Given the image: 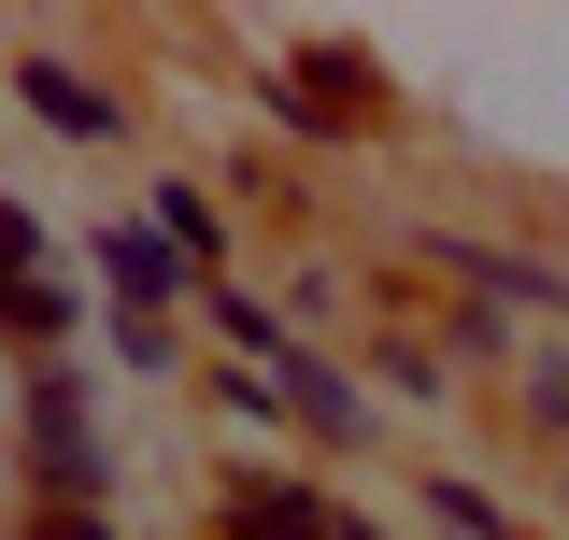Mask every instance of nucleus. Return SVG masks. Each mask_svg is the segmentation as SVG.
I'll list each match as a JSON object with an SVG mask.
<instances>
[{
    "label": "nucleus",
    "mask_w": 569,
    "mask_h": 540,
    "mask_svg": "<svg viewBox=\"0 0 569 540\" xmlns=\"http://www.w3.org/2000/svg\"><path fill=\"white\" fill-rule=\"evenodd\" d=\"M200 313L228 328V356H242V370H284V356H299V313H284V299H257V284H200Z\"/></svg>",
    "instance_id": "nucleus-9"
},
{
    "label": "nucleus",
    "mask_w": 569,
    "mask_h": 540,
    "mask_svg": "<svg viewBox=\"0 0 569 540\" xmlns=\"http://www.w3.org/2000/svg\"><path fill=\"white\" fill-rule=\"evenodd\" d=\"M385 384H399V399H441V384H456V356H441V341H385Z\"/></svg>",
    "instance_id": "nucleus-15"
},
{
    "label": "nucleus",
    "mask_w": 569,
    "mask_h": 540,
    "mask_svg": "<svg viewBox=\"0 0 569 540\" xmlns=\"http://www.w3.org/2000/svg\"><path fill=\"white\" fill-rule=\"evenodd\" d=\"M527 427L569 456V356H527Z\"/></svg>",
    "instance_id": "nucleus-14"
},
{
    "label": "nucleus",
    "mask_w": 569,
    "mask_h": 540,
    "mask_svg": "<svg viewBox=\"0 0 569 540\" xmlns=\"http://www.w3.org/2000/svg\"><path fill=\"white\" fill-rule=\"evenodd\" d=\"M257 86H271V114L299 142H370L385 129V86H370V58H342V43H299V58H271Z\"/></svg>",
    "instance_id": "nucleus-2"
},
{
    "label": "nucleus",
    "mask_w": 569,
    "mask_h": 540,
    "mask_svg": "<svg viewBox=\"0 0 569 540\" xmlns=\"http://www.w3.org/2000/svg\"><path fill=\"white\" fill-rule=\"evenodd\" d=\"M0 270H58V228H43V200H14V186H0Z\"/></svg>",
    "instance_id": "nucleus-12"
},
{
    "label": "nucleus",
    "mask_w": 569,
    "mask_h": 540,
    "mask_svg": "<svg viewBox=\"0 0 569 540\" xmlns=\"http://www.w3.org/2000/svg\"><path fill=\"white\" fill-rule=\"evenodd\" d=\"M328 540H385V527H356V512H342V527H328Z\"/></svg>",
    "instance_id": "nucleus-17"
},
{
    "label": "nucleus",
    "mask_w": 569,
    "mask_h": 540,
    "mask_svg": "<svg viewBox=\"0 0 569 540\" xmlns=\"http://www.w3.org/2000/svg\"><path fill=\"white\" fill-rule=\"evenodd\" d=\"M0 540H114V512H29V527H0Z\"/></svg>",
    "instance_id": "nucleus-16"
},
{
    "label": "nucleus",
    "mask_w": 569,
    "mask_h": 540,
    "mask_svg": "<svg viewBox=\"0 0 569 540\" xmlns=\"http://www.w3.org/2000/svg\"><path fill=\"white\" fill-rule=\"evenodd\" d=\"M14 470L43 512H114V441H100V399H86V370H14Z\"/></svg>",
    "instance_id": "nucleus-1"
},
{
    "label": "nucleus",
    "mask_w": 569,
    "mask_h": 540,
    "mask_svg": "<svg viewBox=\"0 0 569 540\" xmlns=\"http://www.w3.org/2000/svg\"><path fill=\"white\" fill-rule=\"evenodd\" d=\"M556 498H569V456H556Z\"/></svg>",
    "instance_id": "nucleus-18"
},
{
    "label": "nucleus",
    "mask_w": 569,
    "mask_h": 540,
    "mask_svg": "<svg viewBox=\"0 0 569 540\" xmlns=\"http://www.w3.org/2000/svg\"><path fill=\"white\" fill-rule=\"evenodd\" d=\"M328 527H342V498H313L284 470H228L213 483V540H328Z\"/></svg>",
    "instance_id": "nucleus-5"
},
{
    "label": "nucleus",
    "mask_w": 569,
    "mask_h": 540,
    "mask_svg": "<svg viewBox=\"0 0 569 540\" xmlns=\"http://www.w3.org/2000/svg\"><path fill=\"white\" fill-rule=\"evenodd\" d=\"M427 257L456 270V284H485V299H512V313H569V270H541V257H498V242H427Z\"/></svg>",
    "instance_id": "nucleus-7"
},
{
    "label": "nucleus",
    "mask_w": 569,
    "mask_h": 540,
    "mask_svg": "<svg viewBox=\"0 0 569 540\" xmlns=\"http://www.w3.org/2000/svg\"><path fill=\"white\" fill-rule=\"evenodd\" d=\"M100 341H114V370H142V384L186 370V328H171V313H100Z\"/></svg>",
    "instance_id": "nucleus-10"
},
{
    "label": "nucleus",
    "mask_w": 569,
    "mask_h": 540,
    "mask_svg": "<svg viewBox=\"0 0 569 540\" xmlns=\"http://www.w3.org/2000/svg\"><path fill=\"white\" fill-rule=\"evenodd\" d=\"M14 100H29L58 142H129V100H114V71H86V58H14Z\"/></svg>",
    "instance_id": "nucleus-4"
},
{
    "label": "nucleus",
    "mask_w": 569,
    "mask_h": 540,
    "mask_svg": "<svg viewBox=\"0 0 569 540\" xmlns=\"http://www.w3.org/2000/svg\"><path fill=\"white\" fill-rule=\"evenodd\" d=\"M142 228L186 257V284H228V213H213V186H186V171H171V186L142 200Z\"/></svg>",
    "instance_id": "nucleus-8"
},
{
    "label": "nucleus",
    "mask_w": 569,
    "mask_h": 540,
    "mask_svg": "<svg viewBox=\"0 0 569 540\" xmlns=\"http://www.w3.org/2000/svg\"><path fill=\"white\" fill-rule=\"evenodd\" d=\"M271 384H284V427H313V441H342V456H370V427H385V412H370V384H356V370H328V356L299 341V356L271 370Z\"/></svg>",
    "instance_id": "nucleus-6"
},
{
    "label": "nucleus",
    "mask_w": 569,
    "mask_h": 540,
    "mask_svg": "<svg viewBox=\"0 0 569 540\" xmlns=\"http://www.w3.org/2000/svg\"><path fill=\"white\" fill-rule=\"evenodd\" d=\"M213 412H228V427H284V384L271 370H213Z\"/></svg>",
    "instance_id": "nucleus-13"
},
{
    "label": "nucleus",
    "mask_w": 569,
    "mask_h": 540,
    "mask_svg": "<svg viewBox=\"0 0 569 540\" xmlns=\"http://www.w3.org/2000/svg\"><path fill=\"white\" fill-rule=\"evenodd\" d=\"M427 527H441V540H512V512H498L485 483H456V470H427Z\"/></svg>",
    "instance_id": "nucleus-11"
},
{
    "label": "nucleus",
    "mask_w": 569,
    "mask_h": 540,
    "mask_svg": "<svg viewBox=\"0 0 569 540\" xmlns=\"http://www.w3.org/2000/svg\"><path fill=\"white\" fill-rule=\"evenodd\" d=\"M86 284H100V313H186V299H200L186 257H171L142 213H100V228H86Z\"/></svg>",
    "instance_id": "nucleus-3"
}]
</instances>
